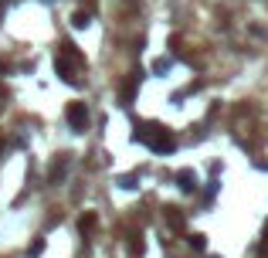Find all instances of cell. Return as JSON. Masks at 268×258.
Segmentation results:
<instances>
[{
  "instance_id": "cell-2",
  "label": "cell",
  "mask_w": 268,
  "mask_h": 258,
  "mask_svg": "<svg viewBox=\"0 0 268 258\" xmlns=\"http://www.w3.org/2000/svg\"><path fill=\"white\" fill-rule=\"evenodd\" d=\"M136 139L149 143V150H153V153H170V150L177 146L173 133H170V129H163V126H157V123H146L143 129L136 133Z\"/></svg>"
},
{
  "instance_id": "cell-5",
  "label": "cell",
  "mask_w": 268,
  "mask_h": 258,
  "mask_svg": "<svg viewBox=\"0 0 268 258\" xmlns=\"http://www.w3.org/2000/svg\"><path fill=\"white\" fill-rule=\"evenodd\" d=\"M177 180H180V187H183V191H194V187H197V177H194L190 170H180Z\"/></svg>"
},
{
  "instance_id": "cell-4",
  "label": "cell",
  "mask_w": 268,
  "mask_h": 258,
  "mask_svg": "<svg viewBox=\"0 0 268 258\" xmlns=\"http://www.w3.org/2000/svg\"><path fill=\"white\" fill-rule=\"evenodd\" d=\"M79 228H82V231H95V228H99V214H95V211H85L79 217Z\"/></svg>"
},
{
  "instance_id": "cell-3",
  "label": "cell",
  "mask_w": 268,
  "mask_h": 258,
  "mask_svg": "<svg viewBox=\"0 0 268 258\" xmlns=\"http://www.w3.org/2000/svg\"><path fill=\"white\" fill-rule=\"evenodd\" d=\"M65 119H68V126H71L75 133H82V129H89V109H85V102H68Z\"/></svg>"
},
{
  "instance_id": "cell-6",
  "label": "cell",
  "mask_w": 268,
  "mask_h": 258,
  "mask_svg": "<svg viewBox=\"0 0 268 258\" xmlns=\"http://www.w3.org/2000/svg\"><path fill=\"white\" fill-rule=\"evenodd\" d=\"M167 225L170 228H183V214H180V207H167Z\"/></svg>"
},
{
  "instance_id": "cell-1",
  "label": "cell",
  "mask_w": 268,
  "mask_h": 258,
  "mask_svg": "<svg viewBox=\"0 0 268 258\" xmlns=\"http://www.w3.org/2000/svg\"><path fill=\"white\" fill-rule=\"evenodd\" d=\"M55 68H58V75H61V82L79 85L82 82L79 75H82V68H85V55H82L71 41H65V45L58 48V55H55Z\"/></svg>"
},
{
  "instance_id": "cell-12",
  "label": "cell",
  "mask_w": 268,
  "mask_h": 258,
  "mask_svg": "<svg viewBox=\"0 0 268 258\" xmlns=\"http://www.w3.org/2000/svg\"><path fill=\"white\" fill-rule=\"evenodd\" d=\"M0 17H4V4H0Z\"/></svg>"
},
{
  "instance_id": "cell-8",
  "label": "cell",
  "mask_w": 268,
  "mask_h": 258,
  "mask_svg": "<svg viewBox=\"0 0 268 258\" xmlns=\"http://www.w3.org/2000/svg\"><path fill=\"white\" fill-rule=\"evenodd\" d=\"M71 24H75V27H89V14H85V11H75Z\"/></svg>"
},
{
  "instance_id": "cell-13",
  "label": "cell",
  "mask_w": 268,
  "mask_h": 258,
  "mask_svg": "<svg viewBox=\"0 0 268 258\" xmlns=\"http://www.w3.org/2000/svg\"><path fill=\"white\" fill-rule=\"evenodd\" d=\"M0 146H4V133H0Z\"/></svg>"
},
{
  "instance_id": "cell-10",
  "label": "cell",
  "mask_w": 268,
  "mask_h": 258,
  "mask_svg": "<svg viewBox=\"0 0 268 258\" xmlns=\"http://www.w3.org/2000/svg\"><path fill=\"white\" fill-rule=\"evenodd\" d=\"M41 251H45V241H34V245L27 248V255H41Z\"/></svg>"
},
{
  "instance_id": "cell-11",
  "label": "cell",
  "mask_w": 268,
  "mask_h": 258,
  "mask_svg": "<svg viewBox=\"0 0 268 258\" xmlns=\"http://www.w3.org/2000/svg\"><path fill=\"white\" fill-rule=\"evenodd\" d=\"M4 105H7V89L0 85V113H4Z\"/></svg>"
},
{
  "instance_id": "cell-7",
  "label": "cell",
  "mask_w": 268,
  "mask_h": 258,
  "mask_svg": "<svg viewBox=\"0 0 268 258\" xmlns=\"http://www.w3.org/2000/svg\"><path fill=\"white\" fill-rule=\"evenodd\" d=\"M136 82H139V75H133V79H129V82L123 85V102H129V99H133V92H136Z\"/></svg>"
},
{
  "instance_id": "cell-9",
  "label": "cell",
  "mask_w": 268,
  "mask_h": 258,
  "mask_svg": "<svg viewBox=\"0 0 268 258\" xmlns=\"http://www.w3.org/2000/svg\"><path fill=\"white\" fill-rule=\"evenodd\" d=\"M204 245H207V241H204V235H190V248H197V251H204Z\"/></svg>"
}]
</instances>
